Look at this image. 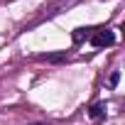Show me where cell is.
Masks as SVG:
<instances>
[{"label":"cell","instance_id":"obj_2","mask_svg":"<svg viewBox=\"0 0 125 125\" xmlns=\"http://www.w3.org/2000/svg\"><path fill=\"white\" fill-rule=\"evenodd\" d=\"M88 115H91V120H93V123L103 120V118H105V103H93V105H91V110H88Z\"/></svg>","mask_w":125,"mask_h":125},{"label":"cell","instance_id":"obj_3","mask_svg":"<svg viewBox=\"0 0 125 125\" xmlns=\"http://www.w3.org/2000/svg\"><path fill=\"white\" fill-rule=\"evenodd\" d=\"M118 79H120V74H118V71H113V74H110V81H108V83H110V88H115V86H118Z\"/></svg>","mask_w":125,"mask_h":125},{"label":"cell","instance_id":"obj_1","mask_svg":"<svg viewBox=\"0 0 125 125\" xmlns=\"http://www.w3.org/2000/svg\"><path fill=\"white\" fill-rule=\"evenodd\" d=\"M115 42V34L110 32V30H96L93 34H91V44L96 47V49H101V47H110Z\"/></svg>","mask_w":125,"mask_h":125}]
</instances>
